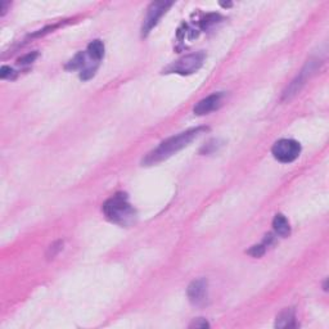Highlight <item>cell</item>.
<instances>
[{"label": "cell", "mask_w": 329, "mask_h": 329, "mask_svg": "<svg viewBox=\"0 0 329 329\" xmlns=\"http://www.w3.org/2000/svg\"><path fill=\"white\" fill-rule=\"evenodd\" d=\"M88 55L90 58H93L94 61L101 62V59L103 58L104 55V45L101 40H94L88 45L87 49Z\"/></svg>", "instance_id": "11"}, {"label": "cell", "mask_w": 329, "mask_h": 329, "mask_svg": "<svg viewBox=\"0 0 329 329\" xmlns=\"http://www.w3.org/2000/svg\"><path fill=\"white\" fill-rule=\"evenodd\" d=\"M316 66H318V63H316V61H310L309 63L306 64V67L302 69V72L300 73V75L297 76V77L295 78V80L292 81L291 84L288 85V88H287L286 90H284L283 93V101H289V99L292 98V97H295L296 94H297L298 92L301 90V88L305 85V81L307 80V76L310 75V72H312V71H315L316 69Z\"/></svg>", "instance_id": "6"}, {"label": "cell", "mask_w": 329, "mask_h": 329, "mask_svg": "<svg viewBox=\"0 0 329 329\" xmlns=\"http://www.w3.org/2000/svg\"><path fill=\"white\" fill-rule=\"evenodd\" d=\"M222 99V93H215V94H211V96L206 97L202 101H199L198 103L194 106L193 112L194 115L197 116H203L208 115L212 111L217 110L221 104Z\"/></svg>", "instance_id": "8"}, {"label": "cell", "mask_w": 329, "mask_h": 329, "mask_svg": "<svg viewBox=\"0 0 329 329\" xmlns=\"http://www.w3.org/2000/svg\"><path fill=\"white\" fill-rule=\"evenodd\" d=\"M208 326H210V324L207 323L206 319L202 318L197 319V320H194L193 323L191 324V328H208Z\"/></svg>", "instance_id": "16"}, {"label": "cell", "mask_w": 329, "mask_h": 329, "mask_svg": "<svg viewBox=\"0 0 329 329\" xmlns=\"http://www.w3.org/2000/svg\"><path fill=\"white\" fill-rule=\"evenodd\" d=\"M62 245H63V242H61V240H59V242H57V243H54V244H53V245H50V250H49L50 254H49V256L54 257L55 254H57L58 251H61Z\"/></svg>", "instance_id": "17"}, {"label": "cell", "mask_w": 329, "mask_h": 329, "mask_svg": "<svg viewBox=\"0 0 329 329\" xmlns=\"http://www.w3.org/2000/svg\"><path fill=\"white\" fill-rule=\"evenodd\" d=\"M7 6H8V3H6V2H2V16L6 15Z\"/></svg>", "instance_id": "18"}, {"label": "cell", "mask_w": 329, "mask_h": 329, "mask_svg": "<svg viewBox=\"0 0 329 329\" xmlns=\"http://www.w3.org/2000/svg\"><path fill=\"white\" fill-rule=\"evenodd\" d=\"M36 57H38V53L35 52V53H30V54H27V55H25V57H22L20 59V63L21 64H27V63H32V62L35 61V59H36Z\"/></svg>", "instance_id": "15"}, {"label": "cell", "mask_w": 329, "mask_h": 329, "mask_svg": "<svg viewBox=\"0 0 329 329\" xmlns=\"http://www.w3.org/2000/svg\"><path fill=\"white\" fill-rule=\"evenodd\" d=\"M277 328H292L296 326V316L293 309H286L277 316L275 321Z\"/></svg>", "instance_id": "9"}, {"label": "cell", "mask_w": 329, "mask_h": 329, "mask_svg": "<svg viewBox=\"0 0 329 329\" xmlns=\"http://www.w3.org/2000/svg\"><path fill=\"white\" fill-rule=\"evenodd\" d=\"M187 295L189 301L193 305H202L207 298V280L197 279L193 280L187 289Z\"/></svg>", "instance_id": "7"}, {"label": "cell", "mask_w": 329, "mask_h": 329, "mask_svg": "<svg viewBox=\"0 0 329 329\" xmlns=\"http://www.w3.org/2000/svg\"><path fill=\"white\" fill-rule=\"evenodd\" d=\"M265 243H264V244L254 245V247H251V249L249 250V255H251V256L254 257H261L265 254Z\"/></svg>", "instance_id": "13"}, {"label": "cell", "mask_w": 329, "mask_h": 329, "mask_svg": "<svg viewBox=\"0 0 329 329\" xmlns=\"http://www.w3.org/2000/svg\"><path fill=\"white\" fill-rule=\"evenodd\" d=\"M272 153L277 161L282 163H291L300 156L301 145L293 139H280L273 145Z\"/></svg>", "instance_id": "4"}, {"label": "cell", "mask_w": 329, "mask_h": 329, "mask_svg": "<svg viewBox=\"0 0 329 329\" xmlns=\"http://www.w3.org/2000/svg\"><path fill=\"white\" fill-rule=\"evenodd\" d=\"M104 216L120 226H131L136 221V211L127 201L126 194L117 193L104 202Z\"/></svg>", "instance_id": "2"}, {"label": "cell", "mask_w": 329, "mask_h": 329, "mask_svg": "<svg viewBox=\"0 0 329 329\" xmlns=\"http://www.w3.org/2000/svg\"><path fill=\"white\" fill-rule=\"evenodd\" d=\"M15 76V71L8 66H3L0 69V77L2 78H13Z\"/></svg>", "instance_id": "14"}, {"label": "cell", "mask_w": 329, "mask_h": 329, "mask_svg": "<svg viewBox=\"0 0 329 329\" xmlns=\"http://www.w3.org/2000/svg\"><path fill=\"white\" fill-rule=\"evenodd\" d=\"M217 20H220V16L219 15H208L206 16L205 18H203L202 21H201V27H202L203 30H207L208 27L212 26V25H215V23L217 22Z\"/></svg>", "instance_id": "12"}, {"label": "cell", "mask_w": 329, "mask_h": 329, "mask_svg": "<svg viewBox=\"0 0 329 329\" xmlns=\"http://www.w3.org/2000/svg\"><path fill=\"white\" fill-rule=\"evenodd\" d=\"M206 131H208V127H193V129H189V130L183 131V133L178 134V135H174L171 138L166 139L162 143H159L158 147L154 148L153 150H150L149 153H147V156L143 158L142 164L143 166H153V164H157L159 162L164 161V159L170 158L173 154L178 153L183 148L191 144L194 139L201 136Z\"/></svg>", "instance_id": "1"}, {"label": "cell", "mask_w": 329, "mask_h": 329, "mask_svg": "<svg viewBox=\"0 0 329 329\" xmlns=\"http://www.w3.org/2000/svg\"><path fill=\"white\" fill-rule=\"evenodd\" d=\"M206 54L203 52H196L192 54L184 55L178 61L173 62L164 68V73H176V75H192L197 72L203 66Z\"/></svg>", "instance_id": "3"}, {"label": "cell", "mask_w": 329, "mask_h": 329, "mask_svg": "<svg viewBox=\"0 0 329 329\" xmlns=\"http://www.w3.org/2000/svg\"><path fill=\"white\" fill-rule=\"evenodd\" d=\"M273 228H274L275 233L278 235H280V237H288L289 234H291V226H289L288 220L282 214H278L274 217V220H273Z\"/></svg>", "instance_id": "10"}, {"label": "cell", "mask_w": 329, "mask_h": 329, "mask_svg": "<svg viewBox=\"0 0 329 329\" xmlns=\"http://www.w3.org/2000/svg\"><path fill=\"white\" fill-rule=\"evenodd\" d=\"M173 6V2H154L149 6L147 12V16L144 18L142 26V36L145 38L154 26H157V23L162 18V16L168 12V9Z\"/></svg>", "instance_id": "5"}]
</instances>
